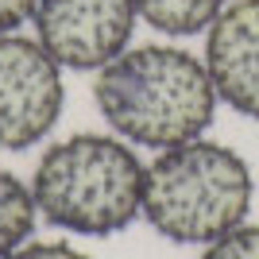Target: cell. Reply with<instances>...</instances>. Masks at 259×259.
Here are the masks:
<instances>
[{
	"label": "cell",
	"mask_w": 259,
	"mask_h": 259,
	"mask_svg": "<svg viewBox=\"0 0 259 259\" xmlns=\"http://www.w3.org/2000/svg\"><path fill=\"white\" fill-rule=\"evenodd\" d=\"M101 116L120 140L166 151L205 136L217 112V89L201 58L182 47H128L97 70Z\"/></svg>",
	"instance_id": "obj_1"
},
{
	"label": "cell",
	"mask_w": 259,
	"mask_h": 259,
	"mask_svg": "<svg viewBox=\"0 0 259 259\" xmlns=\"http://www.w3.org/2000/svg\"><path fill=\"white\" fill-rule=\"evenodd\" d=\"M147 166L120 136L81 132L51 143L35 166L31 197L47 225L74 236H112L143 217Z\"/></svg>",
	"instance_id": "obj_2"
},
{
	"label": "cell",
	"mask_w": 259,
	"mask_h": 259,
	"mask_svg": "<svg viewBox=\"0 0 259 259\" xmlns=\"http://www.w3.org/2000/svg\"><path fill=\"white\" fill-rule=\"evenodd\" d=\"M251 166L232 147L190 140L155 155L143 182V217L170 244H213L244 225L251 209Z\"/></svg>",
	"instance_id": "obj_3"
},
{
	"label": "cell",
	"mask_w": 259,
	"mask_h": 259,
	"mask_svg": "<svg viewBox=\"0 0 259 259\" xmlns=\"http://www.w3.org/2000/svg\"><path fill=\"white\" fill-rule=\"evenodd\" d=\"M62 66L39 39L0 35V151H27L43 143L62 116Z\"/></svg>",
	"instance_id": "obj_4"
},
{
	"label": "cell",
	"mask_w": 259,
	"mask_h": 259,
	"mask_svg": "<svg viewBox=\"0 0 259 259\" xmlns=\"http://www.w3.org/2000/svg\"><path fill=\"white\" fill-rule=\"evenodd\" d=\"M132 0H39L35 39L62 70H101L128 51L136 31Z\"/></svg>",
	"instance_id": "obj_5"
},
{
	"label": "cell",
	"mask_w": 259,
	"mask_h": 259,
	"mask_svg": "<svg viewBox=\"0 0 259 259\" xmlns=\"http://www.w3.org/2000/svg\"><path fill=\"white\" fill-rule=\"evenodd\" d=\"M205 70L232 112L259 120V0H232L205 35Z\"/></svg>",
	"instance_id": "obj_6"
},
{
	"label": "cell",
	"mask_w": 259,
	"mask_h": 259,
	"mask_svg": "<svg viewBox=\"0 0 259 259\" xmlns=\"http://www.w3.org/2000/svg\"><path fill=\"white\" fill-rule=\"evenodd\" d=\"M132 4L147 27L170 39H186V35L209 31V23L221 16L228 0H132Z\"/></svg>",
	"instance_id": "obj_7"
},
{
	"label": "cell",
	"mask_w": 259,
	"mask_h": 259,
	"mask_svg": "<svg viewBox=\"0 0 259 259\" xmlns=\"http://www.w3.org/2000/svg\"><path fill=\"white\" fill-rule=\"evenodd\" d=\"M39 209H35L31 186H23L12 170H0V259L23 248L35 232Z\"/></svg>",
	"instance_id": "obj_8"
},
{
	"label": "cell",
	"mask_w": 259,
	"mask_h": 259,
	"mask_svg": "<svg viewBox=\"0 0 259 259\" xmlns=\"http://www.w3.org/2000/svg\"><path fill=\"white\" fill-rule=\"evenodd\" d=\"M201 259H259V225H240L221 240L205 244Z\"/></svg>",
	"instance_id": "obj_9"
},
{
	"label": "cell",
	"mask_w": 259,
	"mask_h": 259,
	"mask_svg": "<svg viewBox=\"0 0 259 259\" xmlns=\"http://www.w3.org/2000/svg\"><path fill=\"white\" fill-rule=\"evenodd\" d=\"M8 259H89V255L77 251L74 244H62V240H43V244H23V248H16Z\"/></svg>",
	"instance_id": "obj_10"
},
{
	"label": "cell",
	"mask_w": 259,
	"mask_h": 259,
	"mask_svg": "<svg viewBox=\"0 0 259 259\" xmlns=\"http://www.w3.org/2000/svg\"><path fill=\"white\" fill-rule=\"evenodd\" d=\"M39 0H0V35L16 31L23 20H31V12Z\"/></svg>",
	"instance_id": "obj_11"
}]
</instances>
